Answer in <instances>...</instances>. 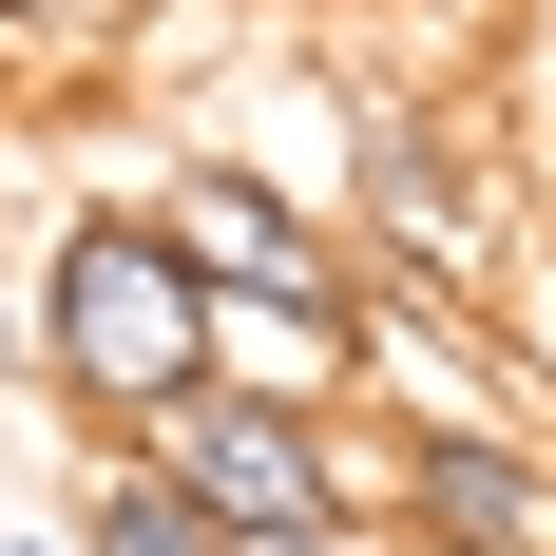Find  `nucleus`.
Segmentation results:
<instances>
[{
  "label": "nucleus",
  "instance_id": "5",
  "mask_svg": "<svg viewBox=\"0 0 556 556\" xmlns=\"http://www.w3.org/2000/svg\"><path fill=\"white\" fill-rule=\"evenodd\" d=\"M77 556H230V538H212V500H192L154 442H97V480H77Z\"/></svg>",
  "mask_w": 556,
  "mask_h": 556
},
{
  "label": "nucleus",
  "instance_id": "2",
  "mask_svg": "<svg viewBox=\"0 0 556 556\" xmlns=\"http://www.w3.org/2000/svg\"><path fill=\"white\" fill-rule=\"evenodd\" d=\"M135 442L212 500V538H269V518H365V442H345L327 403H288V384H230V365H212V384H173Z\"/></svg>",
  "mask_w": 556,
  "mask_h": 556
},
{
  "label": "nucleus",
  "instance_id": "8",
  "mask_svg": "<svg viewBox=\"0 0 556 556\" xmlns=\"http://www.w3.org/2000/svg\"><path fill=\"white\" fill-rule=\"evenodd\" d=\"M39 384V327H20V269H0V403Z\"/></svg>",
  "mask_w": 556,
  "mask_h": 556
},
{
  "label": "nucleus",
  "instance_id": "1",
  "mask_svg": "<svg viewBox=\"0 0 556 556\" xmlns=\"http://www.w3.org/2000/svg\"><path fill=\"white\" fill-rule=\"evenodd\" d=\"M20 327H39V384L77 403V422H115V442H135L173 384H212V365H230V288L154 230V192H97V212L39 230Z\"/></svg>",
  "mask_w": 556,
  "mask_h": 556
},
{
  "label": "nucleus",
  "instance_id": "6",
  "mask_svg": "<svg viewBox=\"0 0 556 556\" xmlns=\"http://www.w3.org/2000/svg\"><path fill=\"white\" fill-rule=\"evenodd\" d=\"M173 0H0V39H58V58H115V39H154Z\"/></svg>",
  "mask_w": 556,
  "mask_h": 556
},
{
  "label": "nucleus",
  "instance_id": "3",
  "mask_svg": "<svg viewBox=\"0 0 556 556\" xmlns=\"http://www.w3.org/2000/svg\"><path fill=\"white\" fill-rule=\"evenodd\" d=\"M154 230L230 288V307H269V327H345V307H365V288H345V250L288 212L269 173H230V154H192V173H173V192H154Z\"/></svg>",
  "mask_w": 556,
  "mask_h": 556
},
{
  "label": "nucleus",
  "instance_id": "4",
  "mask_svg": "<svg viewBox=\"0 0 556 556\" xmlns=\"http://www.w3.org/2000/svg\"><path fill=\"white\" fill-rule=\"evenodd\" d=\"M403 518L442 556H556V460L500 442V422H384V460H365Z\"/></svg>",
  "mask_w": 556,
  "mask_h": 556
},
{
  "label": "nucleus",
  "instance_id": "7",
  "mask_svg": "<svg viewBox=\"0 0 556 556\" xmlns=\"http://www.w3.org/2000/svg\"><path fill=\"white\" fill-rule=\"evenodd\" d=\"M230 556H384L365 518H269V538H230Z\"/></svg>",
  "mask_w": 556,
  "mask_h": 556
}]
</instances>
